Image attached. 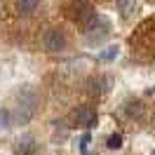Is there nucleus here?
<instances>
[{
    "instance_id": "6",
    "label": "nucleus",
    "mask_w": 155,
    "mask_h": 155,
    "mask_svg": "<svg viewBox=\"0 0 155 155\" xmlns=\"http://www.w3.org/2000/svg\"><path fill=\"white\" fill-rule=\"evenodd\" d=\"M17 153H19V155H35V153H38V141H35L31 134L21 136L19 143H17Z\"/></svg>"
},
{
    "instance_id": "1",
    "label": "nucleus",
    "mask_w": 155,
    "mask_h": 155,
    "mask_svg": "<svg viewBox=\"0 0 155 155\" xmlns=\"http://www.w3.org/2000/svg\"><path fill=\"white\" fill-rule=\"evenodd\" d=\"M35 113H38V94L31 85H24L17 92V120L21 125H26L33 120Z\"/></svg>"
},
{
    "instance_id": "8",
    "label": "nucleus",
    "mask_w": 155,
    "mask_h": 155,
    "mask_svg": "<svg viewBox=\"0 0 155 155\" xmlns=\"http://www.w3.org/2000/svg\"><path fill=\"white\" fill-rule=\"evenodd\" d=\"M115 5H117V10H120V14L125 19H129L136 10V0H115Z\"/></svg>"
},
{
    "instance_id": "10",
    "label": "nucleus",
    "mask_w": 155,
    "mask_h": 155,
    "mask_svg": "<svg viewBox=\"0 0 155 155\" xmlns=\"http://www.w3.org/2000/svg\"><path fill=\"white\" fill-rule=\"evenodd\" d=\"M117 57H120V47H117V45H110V47H106L99 54L101 61H113V59H117Z\"/></svg>"
},
{
    "instance_id": "5",
    "label": "nucleus",
    "mask_w": 155,
    "mask_h": 155,
    "mask_svg": "<svg viewBox=\"0 0 155 155\" xmlns=\"http://www.w3.org/2000/svg\"><path fill=\"white\" fill-rule=\"evenodd\" d=\"M73 120H75V125L80 127H94L97 125V108L85 104V106H78L75 113H73Z\"/></svg>"
},
{
    "instance_id": "13",
    "label": "nucleus",
    "mask_w": 155,
    "mask_h": 155,
    "mask_svg": "<svg viewBox=\"0 0 155 155\" xmlns=\"http://www.w3.org/2000/svg\"><path fill=\"white\" fill-rule=\"evenodd\" d=\"M89 141H92V134H89V132H85V134L80 136V153H82V155H87V146H89Z\"/></svg>"
},
{
    "instance_id": "3",
    "label": "nucleus",
    "mask_w": 155,
    "mask_h": 155,
    "mask_svg": "<svg viewBox=\"0 0 155 155\" xmlns=\"http://www.w3.org/2000/svg\"><path fill=\"white\" fill-rule=\"evenodd\" d=\"M40 42H42V47L47 49V52H64L66 45H68L66 33L61 28H45L42 35H40Z\"/></svg>"
},
{
    "instance_id": "7",
    "label": "nucleus",
    "mask_w": 155,
    "mask_h": 155,
    "mask_svg": "<svg viewBox=\"0 0 155 155\" xmlns=\"http://www.w3.org/2000/svg\"><path fill=\"white\" fill-rule=\"evenodd\" d=\"M14 5H17V12L21 17H31L33 12L38 10L40 0H14Z\"/></svg>"
},
{
    "instance_id": "12",
    "label": "nucleus",
    "mask_w": 155,
    "mask_h": 155,
    "mask_svg": "<svg viewBox=\"0 0 155 155\" xmlns=\"http://www.w3.org/2000/svg\"><path fill=\"white\" fill-rule=\"evenodd\" d=\"M10 125H12L10 110H7V108H0V132H5V129H10Z\"/></svg>"
},
{
    "instance_id": "4",
    "label": "nucleus",
    "mask_w": 155,
    "mask_h": 155,
    "mask_svg": "<svg viewBox=\"0 0 155 155\" xmlns=\"http://www.w3.org/2000/svg\"><path fill=\"white\" fill-rule=\"evenodd\" d=\"M73 12H71V17H73V21H78V24H82L85 28H87L92 21L97 19V12H94V7L89 5L87 0H73Z\"/></svg>"
},
{
    "instance_id": "11",
    "label": "nucleus",
    "mask_w": 155,
    "mask_h": 155,
    "mask_svg": "<svg viewBox=\"0 0 155 155\" xmlns=\"http://www.w3.org/2000/svg\"><path fill=\"white\" fill-rule=\"evenodd\" d=\"M106 146L110 150H120V148H122V134H110L106 139Z\"/></svg>"
},
{
    "instance_id": "9",
    "label": "nucleus",
    "mask_w": 155,
    "mask_h": 155,
    "mask_svg": "<svg viewBox=\"0 0 155 155\" xmlns=\"http://www.w3.org/2000/svg\"><path fill=\"white\" fill-rule=\"evenodd\" d=\"M125 110H127L129 117H141L143 115V104H141V101H127Z\"/></svg>"
},
{
    "instance_id": "2",
    "label": "nucleus",
    "mask_w": 155,
    "mask_h": 155,
    "mask_svg": "<svg viewBox=\"0 0 155 155\" xmlns=\"http://www.w3.org/2000/svg\"><path fill=\"white\" fill-rule=\"evenodd\" d=\"M110 35V21L106 17H99L89 24L87 28H85V38H87L89 45H99V42H104V40Z\"/></svg>"
}]
</instances>
